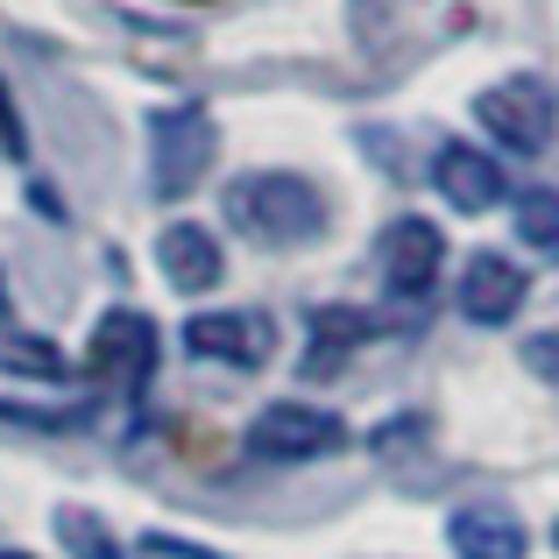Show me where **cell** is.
Wrapping results in <instances>:
<instances>
[{"label": "cell", "instance_id": "cell-1", "mask_svg": "<svg viewBox=\"0 0 559 559\" xmlns=\"http://www.w3.org/2000/svg\"><path fill=\"white\" fill-rule=\"evenodd\" d=\"M227 219L262 248H290L326 227V199L298 170H248V178L227 185Z\"/></svg>", "mask_w": 559, "mask_h": 559}, {"label": "cell", "instance_id": "cell-2", "mask_svg": "<svg viewBox=\"0 0 559 559\" xmlns=\"http://www.w3.org/2000/svg\"><path fill=\"white\" fill-rule=\"evenodd\" d=\"M219 156V128L205 107H164L150 121V170H156V199H178L213 170Z\"/></svg>", "mask_w": 559, "mask_h": 559}, {"label": "cell", "instance_id": "cell-3", "mask_svg": "<svg viewBox=\"0 0 559 559\" xmlns=\"http://www.w3.org/2000/svg\"><path fill=\"white\" fill-rule=\"evenodd\" d=\"M347 447V425L319 404H270L255 425H248V453L270 467H290V461H326V453Z\"/></svg>", "mask_w": 559, "mask_h": 559}, {"label": "cell", "instance_id": "cell-4", "mask_svg": "<svg viewBox=\"0 0 559 559\" xmlns=\"http://www.w3.org/2000/svg\"><path fill=\"white\" fill-rule=\"evenodd\" d=\"M475 114H481V128H489L510 156H538L552 142V85L532 79V71L489 85V93L475 99Z\"/></svg>", "mask_w": 559, "mask_h": 559}, {"label": "cell", "instance_id": "cell-5", "mask_svg": "<svg viewBox=\"0 0 559 559\" xmlns=\"http://www.w3.org/2000/svg\"><path fill=\"white\" fill-rule=\"evenodd\" d=\"M85 369L99 382H114V390H142L156 369V326L142 312H107L93 326V355H85Z\"/></svg>", "mask_w": 559, "mask_h": 559}, {"label": "cell", "instance_id": "cell-6", "mask_svg": "<svg viewBox=\"0 0 559 559\" xmlns=\"http://www.w3.org/2000/svg\"><path fill=\"white\" fill-rule=\"evenodd\" d=\"M439 262H447V234H439L432 219H396V227L382 234V284H390L396 298H425V290L439 284Z\"/></svg>", "mask_w": 559, "mask_h": 559}, {"label": "cell", "instance_id": "cell-7", "mask_svg": "<svg viewBox=\"0 0 559 559\" xmlns=\"http://www.w3.org/2000/svg\"><path fill=\"white\" fill-rule=\"evenodd\" d=\"M432 185L447 191V205H461V213H489V205H503V164H496L489 150H475V142H447V150L432 156Z\"/></svg>", "mask_w": 559, "mask_h": 559}, {"label": "cell", "instance_id": "cell-8", "mask_svg": "<svg viewBox=\"0 0 559 559\" xmlns=\"http://www.w3.org/2000/svg\"><path fill=\"white\" fill-rule=\"evenodd\" d=\"M185 347L199 361H234V369H255V361H270V319H262V312H199L185 326Z\"/></svg>", "mask_w": 559, "mask_h": 559}, {"label": "cell", "instance_id": "cell-9", "mask_svg": "<svg viewBox=\"0 0 559 559\" xmlns=\"http://www.w3.org/2000/svg\"><path fill=\"white\" fill-rule=\"evenodd\" d=\"M524 305V270L510 255H467L461 270V312L475 319V326H503V319H518Z\"/></svg>", "mask_w": 559, "mask_h": 559}, {"label": "cell", "instance_id": "cell-10", "mask_svg": "<svg viewBox=\"0 0 559 559\" xmlns=\"http://www.w3.org/2000/svg\"><path fill=\"white\" fill-rule=\"evenodd\" d=\"M156 270L178 290H213L219 284V241L199 227V219H178V227L156 234Z\"/></svg>", "mask_w": 559, "mask_h": 559}, {"label": "cell", "instance_id": "cell-11", "mask_svg": "<svg viewBox=\"0 0 559 559\" xmlns=\"http://www.w3.org/2000/svg\"><path fill=\"white\" fill-rule=\"evenodd\" d=\"M447 538H453V552L461 559H524V524L510 518V510H496V503H475V510H453V524H447Z\"/></svg>", "mask_w": 559, "mask_h": 559}, {"label": "cell", "instance_id": "cell-12", "mask_svg": "<svg viewBox=\"0 0 559 559\" xmlns=\"http://www.w3.org/2000/svg\"><path fill=\"white\" fill-rule=\"evenodd\" d=\"M369 333H376V319H369V312H341V305H326V312H312V341H319V347L305 355V369H312V376H326L333 361H341L347 347H361Z\"/></svg>", "mask_w": 559, "mask_h": 559}, {"label": "cell", "instance_id": "cell-13", "mask_svg": "<svg viewBox=\"0 0 559 559\" xmlns=\"http://www.w3.org/2000/svg\"><path fill=\"white\" fill-rule=\"evenodd\" d=\"M518 234H524V248H538L546 262H559V191H524L518 199Z\"/></svg>", "mask_w": 559, "mask_h": 559}, {"label": "cell", "instance_id": "cell-14", "mask_svg": "<svg viewBox=\"0 0 559 559\" xmlns=\"http://www.w3.org/2000/svg\"><path fill=\"white\" fill-rule=\"evenodd\" d=\"M57 538L71 559H121V538L93 518V510H57Z\"/></svg>", "mask_w": 559, "mask_h": 559}, {"label": "cell", "instance_id": "cell-15", "mask_svg": "<svg viewBox=\"0 0 559 559\" xmlns=\"http://www.w3.org/2000/svg\"><path fill=\"white\" fill-rule=\"evenodd\" d=\"M0 369H28V376H64V355L28 333H0Z\"/></svg>", "mask_w": 559, "mask_h": 559}, {"label": "cell", "instance_id": "cell-16", "mask_svg": "<svg viewBox=\"0 0 559 559\" xmlns=\"http://www.w3.org/2000/svg\"><path fill=\"white\" fill-rule=\"evenodd\" d=\"M0 156H8V164H22V156H28V128H22V107H14L8 79H0Z\"/></svg>", "mask_w": 559, "mask_h": 559}, {"label": "cell", "instance_id": "cell-17", "mask_svg": "<svg viewBox=\"0 0 559 559\" xmlns=\"http://www.w3.org/2000/svg\"><path fill=\"white\" fill-rule=\"evenodd\" d=\"M524 361H532L538 376H552V382H559V333H538V341L524 347Z\"/></svg>", "mask_w": 559, "mask_h": 559}, {"label": "cell", "instance_id": "cell-18", "mask_svg": "<svg viewBox=\"0 0 559 559\" xmlns=\"http://www.w3.org/2000/svg\"><path fill=\"white\" fill-rule=\"evenodd\" d=\"M0 326H8V290H0Z\"/></svg>", "mask_w": 559, "mask_h": 559}, {"label": "cell", "instance_id": "cell-19", "mask_svg": "<svg viewBox=\"0 0 559 559\" xmlns=\"http://www.w3.org/2000/svg\"><path fill=\"white\" fill-rule=\"evenodd\" d=\"M0 559H28V552H0Z\"/></svg>", "mask_w": 559, "mask_h": 559}, {"label": "cell", "instance_id": "cell-20", "mask_svg": "<svg viewBox=\"0 0 559 559\" xmlns=\"http://www.w3.org/2000/svg\"><path fill=\"white\" fill-rule=\"evenodd\" d=\"M552 546H559V524H552Z\"/></svg>", "mask_w": 559, "mask_h": 559}]
</instances>
